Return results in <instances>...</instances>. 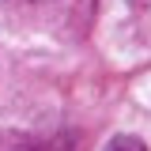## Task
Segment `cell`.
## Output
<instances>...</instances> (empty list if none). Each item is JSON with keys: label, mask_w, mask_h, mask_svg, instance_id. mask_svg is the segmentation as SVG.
<instances>
[{"label": "cell", "mask_w": 151, "mask_h": 151, "mask_svg": "<svg viewBox=\"0 0 151 151\" xmlns=\"http://www.w3.org/2000/svg\"><path fill=\"white\" fill-rule=\"evenodd\" d=\"M106 151H147V147H144V140H136V136H113Z\"/></svg>", "instance_id": "cell-1"}, {"label": "cell", "mask_w": 151, "mask_h": 151, "mask_svg": "<svg viewBox=\"0 0 151 151\" xmlns=\"http://www.w3.org/2000/svg\"><path fill=\"white\" fill-rule=\"evenodd\" d=\"M0 151H38V144L23 140V136H0Z\"/></svg>", "instance_id": "cell-2"}, {"label": "cell", "mask_w": 151, "mask_h": 151, "mask_svg": "<svg viewBox=\"0 0 151 151\" xmlns=\"http://www.w3.org/2000/svg\"><path fill=\"white\" fill-rule=\"evenodd\" d=\"M132 4H140V8H151V0H132Z\"/></svg>", "instance_id": "cell-3"}]
</instances>
